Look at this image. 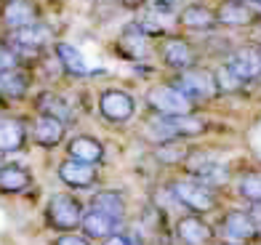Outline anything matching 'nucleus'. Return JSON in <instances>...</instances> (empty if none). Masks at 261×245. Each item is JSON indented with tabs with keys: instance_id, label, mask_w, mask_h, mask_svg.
Returning <instances> with one entry per match:
<instances>
[{
	"instance_id": "f257e3e1",
	"label": "nucleus",
	"mask_w": 261,
	"mask_h": 245,
	"mask_svg": "<svg viewBox=\"0 0 261 245\" xmlns=\"http://www.w3.org/2000/svg\"><path fill=\"white\" fill-rule=\"evenodd\" d=\"M147 139H152L155 144L163 142H184V139L200 136L205 131V120H200L197 115H152L147 120Z\"/></svg>"
},
{
	"instance_id": "f03ea898",
	"label": "nucleus",
	"mask_w": 261,
	"mask_h": 245,
	"mask_svg": "<svg viewBox=\"0 0 261 245\" xmlns=\"http://www.w3.org/2000/svg\"><path fill=\"white\" fill-rule=\"evenodd\" d=\"M14 53L21 59V64L27 67L30 59H40L54 45V30L48 21H38V24H30V27H21V30H14V32H3L0 35Z\"/></svg>"
},
{
	"instance_id": "7ed1b4c3",
	"label": "nucleus",
	"mask_w": 261,
	"mask_h": 245,
	"mask_svg": "<svg viewBox=\"0 0 261 245\" xmlns=\"http://www.w3.org/2000/svg\"><path fill=\"white\" fill-rule=\"evenodd\" d=\"M83 203L77 200L75 195L69 192H56L48 197V203L43 208V216H45V224L56 232H75L80 229V221H83Z\"/></svg>"
},
{
	"instance_id": "20e7f679",
	"label": "nucleus",
	"mask_w": 261,
	"mask_h": 245,
	"mask_svg": "<svg viewBox=\"0 0 261 245\" xmlns=\"http://www.w3.org/2000/svg\"><path fill=\"white\" fill-rule=\"evenodd\" d=\"M171 195H173V200L184 205L187 211H192V213H211L213 208H216V189H211V186H205L203 181H197L192 176H187V179H173L171 181Z\"/></svg>"
},
{
	"instance_id": "39448f33",
	"label": "nucleus",
	"mask_w": 261,
	"mask_h": 245,
	"mask_svg": "<svg viewBox=\"0 0 261 245\" xmlns=\"http://www.w3.org/2000/svg\"><path fill=\"white\" fill-rule=\"evenodd\" d=\"M147 107L152 115H192L195 101L184 96V93L176 88L173 83H158L147 91Z\"/></svg>"
},
{
	"instance_id": "423d86ee",
	"label": "nucleus",
	"mask_w": 261,
	"mask_h": 245,
	"mask_svg": "<svg viewBox=\"0 0 261 245\" xmlns=\"http://www.w3.org/2000/svg\"><path fill=\"white\" fill-rule=\"evenodd\" d=\"M96 110H99L104 123L125 125L136 115V99L123 88H104L96 99Z\"/></svg>"
},
{
	"instance_id": "0eeeda50",
	"label": "nucleus",
	"mask_w": 261,
	"mask_h": 245,
	"mask_svg": "<svg viewBox=\"0 0 261 245\" xmlns=\"http://www.w3.org/2000/svg\"><path fill=\"white\" fill-rule=\"evenodd\" d=\"M43 21V6L38 0H0V30L14 32Z\"/></svg>"
},
{
	"instance_id": "6e6552de",
	"label": "nucleus",
	"mask_w": 261,
	"mask_h": 245,
	"mask_svg": "<svg viewBox=\"0 0 261 245\" xmlns=\"http://www.w3.org/2000/svg\"><path fill=\"white\" fill-rule=\"evenodd\" d=\"M171 83L179 88L184 96H189L195 104L197 101H205V99H213L219 96V88H216V77H213L211 69H200V67H189V69H181Z\"/></svg>"
},
{
	"instance_id": "1a4fd4ad",
	"label": "nucleus",
	"mask_w": 261,
	"mask_h": 245,
	"mask_svg": "<svg viewBox=\"0 0 261 245\" xmlns=\"http://www.w3.org/2000/svg\"><path fill=\"white\" fill-rule=\"evenodd\" d=\"M219 235L229 245H248L251 240L258 237V224L248 211H229L221 216Z\"/></svg>"
},
{
	"instance_id": "9d476101",
	"label": "nucleus",
	"mask_w": 261,
	"mask_h": 245,
	"mask_svg": "<svg viewBox=\"0 0 261 245\" xmlns=\"http://www.w3.org/2000/svg\"><path fill=\"white\" fill-rule=\"evenodd\" d=\"M115 51L120 53L123 59L141 64L152 56V38H147V35L136 27V21H128L115 40Z\"/></svg>"
},
{
	"instance_id": "9b49d317",
	"label": "nucleus",
	"mask_w": 261,
	"mask_h": 245,
	"mask_svg": "<svg viewBox=\"0 0 261 245\" xmlns=\"http://www.w3.org/2000/svg\"><path fill=\"white\" fill-rule=\"evenodd\" d=\"M160 59L168 69H189V67H197V51L195 45L189 43L187 38H179V35H165L163 43H160Z\"/></svg>"
},
{
	"instance_id": "f8f14e48",
	"label": "nucleus",
	"mask_w": 261,
	"mask_h": 245,
	"mask_svg": "<svg viewBox=\"0 0 261 245\" xmlns=\"http://www.w3.org/2000/svg\"><path fill=\"white\" fill-rule=\"evenodd\" d=\"M184 162H187L189 176L197 179V181H203L205 186H211V189H216V186L227 184V179H229V168L224 166L221 160H216V157L192 155V152H189V157H187Z\"/></svg>"
},
{
	"instance_id": "ddd939ff",
	"label": "nucleus",
	"mask_w": 261,
	"mask_h": 245,
	"mask_svg": "<svg viewBox=\"0 0 261 245\" xmlns=\"http://www.w3.org/2000/svg\"><path fill=\"white\" fill-rule=\"evenodd\" d=\"M30 142V123L16 115L0 112V155H16Z\"/></svg>"
},
{
	"instance_id": "4468645a",
	"label": "nucleus",
	"mask_w": 261,
	"mask_h": 245,
	"mask_svg": "<svg viewBox=\"0 0 261 245\" xmlns=\"http://www.w3.org/2000/svg\"><path fill=\"white\" fill-rule=\"evenodd\" d=\"M56 176H59V181H62L64 186H69V189H91V186L99 184V168L67 157V160L59 162Z\"/></svg>"
},
{
	"instance_id": "2eb2a0df",
	"label": "nucleus",
	"mask_w": 261,
	"mask_h": 245,
	"mask_svg": "<svg viewBox=\"0 0 261 245\" xmlns=\"http://www.w3.org/2000/svg\"><path fill=\"white\" fill-rule=\"evenodd\" d=\"M67 125L48 115H35L30 123V142H35L40 149H56L64 144Z\"/></svg>"
},
{
	"instance_id": "dca6fc26",
	"label": "nucleus",
	"mask_w": 261,
	"mask_h": 245,
	"mask_svg": "<svg viewBox=\"0 0 261 245\" xmlns=\"http://www.w3.org/2000/svg\"><path fill=\"white\" fill-rule=\"evenodd\" d=\"M35 112L62 120L67 128L77 120V112L72 107V101L67 96H62V93H56V91H40L38 96H35Z\"/></svg>"
},
{
	"instance_id": "f3484780",
	"label": "nucleus",
	"mask_w": 261,
	"mask_h": 245,
	"mask_svg": "<svg viewBox=\"0 0 261 245\" xmlns=\"http://www.w3.org/2000/svg\"><path fill=\"white\" fill-rule=\"evenodd\" d=\"M176 24L189 30V32H213L219 27L216 21V11L205 3H187L179 8V16H176Z\"/></svg>"
},
{
	"instance_id": "a211bd4d",
	"label": "nucleus",
	"mask_w": 261,
	"mask_h": 245,
	"mask_svg": "<svg viewBox=\"0 0 261 245\" xmlns=\"http://www.w3.org/2000/svg\"><path fill=\"white\" fill-rule=\"evenodd\" d=\"M51 51H54L56 64H59V69H62L64 75L75 77V80H83V77L91 75V67H88V62H86V56H83L72 43H67V40H54Z\"/></svg>"
},
{
	"instance_id": "6ab92c4d",
	"label": "nucleus",
	"mask_w": 261,
	"mask_h": 245,
	"mask_svg": "<svg viewBox=\"0 0 261 245\" xmlns=\"http://www.w3.org/2000/svg\"><path fill=\"white\" fill-rule=\"evenodd\" d=\"M176 237L184 245H213L216 240V232L208 221H203L197 213H189V216H181L176 221Z\"/></svg>"
},
{
	"instance_id": "aec40b11",
	"label": "nucleus",
	"mask_w": 261,
	"mask_h": 245,
	"mask_svg": "<svg viewBox=\"0 0 261 245\" xmlns=\"http://www.w3.org/2000/svg\"><path fill=\"white\" fill-rule=\"evenodd\" d=\"M213 11H216L219 27L240 30V27H251L256 21V8H251L245 0H221Z\"/></svg>"
},
{
	"instance_id": "412c9836",
	"label": "nucleus",
	"mask_w": 261,
	"mask_h": 245,
	"mask_svg": "<svg viewBox=\"0 0 261 245\" xmlns=\"http://www.w3.org/2000/svg\"><path fill=\"white\" fill-rule=\"evenodd\" d=\"M67 157L72 160H80V162H88V166H101L104 157H107V149L104 144L99 142L96 136L91 133H77L67 142Z\"/></svg>"
},
{
	"instance_id": "4be33fe9",
	"label": "nucleus",
	"mask_w": 261,
	"mask_h": 245,
	"mask_svg": "<svg viewBox=\"0 0 261 245\" xmlns=\"http://www.w3.org/2000/svg\"><path fill=\"white\" fill-rule=\"evenodd\" d=\"M32 88V75L27 67L0 69V96L6 101H21Z\"/></svg>"
},
{
	"instance_id": "5701e85b",
	"label": "nucleus",
	"mask_w": 261,
	"mask_h": 245,
	"mask_svg": "<svg viewBox=\"0 0 261 245\" xmlns=\"http://www.w3.org/2000/svg\"><path fill=\"white\" fill-rule=\"evenodd\" d=\"M243 83H253L261 77V51L258 48H237L224 62Z\"/></svg>"
},
{
	"instance_id": "b1692460",
	"label": "nucleus",
	"mask_w": 261,
	"mask_h": 245,
	"mask_svg": "<svg viewBox=\"0 0 261 245\" xmlns=\"http://www.w3.org/2000/svg\"><path fill=\"white\" fill-rule=\"evenodd\" d=\"M120 224H123V221H117V219L107 216L101 211L88 208V211H83L80 229H83V235H86L88 240H104V237L115 235V232H120Z\"/></svg>"
},
{
	"instance_id": "393cba45",
	"label": "nucleus",
	"mask_w": 261,
	"mask_h": 245,
	"mask_svg": "<svg viewBox=\"0 0 261 245\" xmlns=\"http://www.w3.org/2000/svg\"><path fill=\"white\" fill-rule=\"evenodd\" d=\"M32 184V173L21 162H0V195H21Z\"/></svg>"
},
{
	"instance_id": "a878e982",
	"label": "nucleus",
	"mask_w": 261,
	"mask_h": 245,
	"mask_svg": "<svg viewBox=\"0 0 261 245\" xmlns=\"http://www.w3.org/2000/svg\"><path fill=\"white\" fill-rule=\"evenodd\" d=\"M88 208H93V211H101L107 216H112L117 221L125 219V195L117 192V189H99L96 195L91 197Z\"/></svg>"
},
{
	"instance_id": "bb28decb",
	"label": "nucleus",
	"mask_w": 261,
	"mask_h": 245,
	"mask_svg": "<svg viewBox=\"0 0 261 245\" xmlns=\"http://www.w3.org/2000/svg\"><path fill=\"white\" fill-rule=\"evenodd\" d=\"M155 160L163 162V166H176V162H184L189 157V149L184 142H163L155 147Z\"/></svg>"
},
{
	"instance_id": "cd10ccee",
	"label": "nucleus",
	"mask_w": 261,
	"mask_h": 245,
	"mask_svg": "<svg viewBox=\"0 0 261 245\" xmlns=\"http://www.w3.org/2000/svg\"><path fill=\"white\" fill-rule=\"evenodd\" d=\"M237 192L251 205H261V171H248L237 181Z\"/></svg>"
},
{
	"instance_id": "c85d7f7f",
	"label": "nucleus",
	"mask_w": 261,
	"mask_h": 245,
	"mask_svg": "<svg viewBox=\"0 0 261 245\" xmlns=\"http://www.w3.org/2000/svg\"><path fill=\"white\" fill-rule=\"evenodd\" d=\"M213 77H216V88H219V93H237V91L245 86L243 80L237 77L227 64H221V67L213 69Z\"/></svg>"
},
{
	"instance_id": "c756f323",
	"label": "nucleus",
	"mask_w": 261,
	"mask_h": 245,
	"mask_svg": "<svg viewBox=\"0 0 261 245\" xmlns=\"http://www.w3.org/2000/svg\"><path fill=\"white\" fill-rule=\"evenodd\" d=\"M14 67H24V64H21V59L14 53V48L0 38V69H14Z\"/></svg>"
},
{
	"instance_id": "7c9ffc66",
	"label": "nucleus",
	"mask_w": 261,
	"mask_h": 245,
	"mask_svg": "<svg viewBox=\"0 0 261 245\" xmlns=\"http://www.w3.org/2000/svg\"><path fill=\"white\" fill-rule=\"evenodd\" d=\"M54 245H91V240L86 235H75V232H64L54 240Z\"/></svg>"
},
{
	"instance_id": "2f4dec72",
	"label": "nucleus",
	"mask_w": 261,
	"mask_h": 245,
	"mask_svg": "<svg viewBox=\"0 0 261 245\" xmlns=\"http://www.w3.org/2000/svg\"><path fill=\"white\" fill-rule=\"evenodd\" d=\"M149 3V0H115V6L117 8H123V11H134V14H139L141 8H144Z\"/></svg>"
},
{
	"instance_id": "473e14b6",
	"label": "nucleus",
	"mask_w": 261,
	"mask_h": 245,
	"mask_svg": "<svg viewBox=\"0 0 261 245\" xmlns=\"http://www.w3.org/2000/svg\"><path fill=\"white\" fill-rule=\"evenodd\" d=\"M101 245H134V240H130L128 235H123V232H115V235L104 237Z\"/></svg>"
},
{
	"instance_id": "72a5a7b5",
	"label": "nucleus",
	"mask_w": 261,
	"mask_h": 245,
	"mask_svg": "<svg viewBox=\"0 0 261 245\" xmlns=\"http://www.w3.org/2000/svg\"><path fill=\"white\" fill-rule=\"evenodd\" d=\"M245 3L251 6V8H256V11H261V0H245Z\"/></svg>"
},
{
	"instance_id": "f704fd0d",
	"label": "nucleus",
	"mask_w": 261,
	"mask_h": 245,
	"mask_svg": "<svg viewBox=\"0 0 261 245\" xmlns=\"http://www.w3.org/2000/svg\"><path fill=\"white\" fill-rule=\"evenodd\" d=\"M3 107H6V99H3V96H0V112H3Z\"/></svg>"
}]
</instances>
